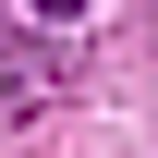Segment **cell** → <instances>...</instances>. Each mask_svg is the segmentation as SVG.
<instances>
[{"mask_svg":"<svg viewBox=\"0 0 158 158\" xmlns=\"http://www.w3.org/2000/svg\"><path fill=\"white\" fill-rule=\"evenodd\" d=\"M37 110H49V49L0 37V122H37Z\"/></svg>","mask_w":158,"mask_h":158,"instance_id":"obj_1","label":"cell"},{"mask_svg":"<svg viewBox=\"0 0 158 158\" xmlns=\"http://www.w3.org/2000/svg\"><path fill=\"white\" fill-rule=\"evenodd\" d=\"M24 12H85V0H24Z\"/></svg>","mask_w":158,"mask_h":158,"instance_id":"obj_2","label":"cell"}]
</instances>
